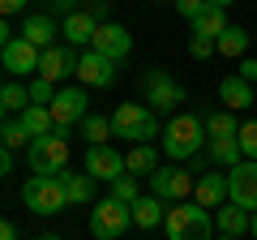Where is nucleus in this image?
I'll return each instance as SVG.
<instances>
[{
  "label": "nucleus",
  "mask_w": 257,
  "mask_h": 240,
  "mask_svg": "<svg viewBox=\"0 0 257 240\" xmlns=\"http://www.w3.org/2000/svg\"><path fill=\"white\" fill-rule=\"evenodd\" d=\"M210 142V133H206V116H193V111H180V116H172L163 125V155L167 159H197V150Z\"/></svg>",
  "instance_id": "1"
},
{
  "label": "nucleus",
  "mask_w": 257,
  "mask_h": 240,
  "mask_svg": "<svg viewBox=\"0 0 257 240\" xmlns=\"http://www.w3.org/2000/svg\"><path fill=\"white\" fill-rule=\"evenodd\" d=\"M111 133L128 142H155L163 133V125H159V111L146 107V103H120L111 111Z\"/></svg>",
  "instance_id": "2"
},
{
  "label": "nucleus",
  "mask_w": 257,
  "mask_h": 240,
  "mask_svg": "<svg viewBox=\"0 0 257 240\" xmlns=\"http://www.w3.org/2000/svg\"><path fill=\"white\" fill-rule=\"evenodd\" d=\"M22 202L35 214H60L64 206H69V189H64L60 176L35 172V176H26V185H22Z\"/></svg>",
  "instance_id": "3"
},
{
  "label": "nucleus",
  "mask_w": 257,
  "mask_h": 240,
  "mask_svg": "<svg viewBox=\"0 0 257 240\" xmlns=\"http://www.w3.org/2000/svg\"><path fill=\"white\" fill-rule=\"evenodd\" d=\"M163 227H167V240H210L214 219H210V210H206V206L180 202V206H172V210H167Z\"/></svg>",
  "instance_id": "4"
},
{
  "label": "nucleus",
  "mask_w": 257,
  "mask_h": 240,
  "mask_svg": "<svg viewBox=\"0 0 257 240\" xmlns=\"http://www.w3.org/2000/svg\"><path fill=\"white\" fill-rule=\"evenodd\" d=\"M30 159V172H47V176H60L69 167V129H56L47 138H35L26 146Z\"/></svg>",
  "instance_id": "5"
},
{
  "label": "nucleus",
  "mask_w": 257,
  "mask_h": 240,
  "mask_svg": "<svg viewBox=\"0 0 257 240\" xmlns=\"http://www.w3.org/2000/svg\"><path fill=\"white\" fill-rule=\"evenodd\" d=\"M128 223H133V206L116 202V197H99V202L90 206V231L94 240H120L128 231Z\"/></svg>",
  "instance_id": "6"
},
{
  "label": "nucleus",
  "mask_w": 257,
  "mask_h": 240,
  "mask_svg": "<svg viewBox=\"0 0 257 240\" xmlns=\"http://www.w3.org/2000/svg\"><path fill=\"white\" fill-rule=\"evenodd\" d=\"M146 185H150V193H155L159 202H189L197 180H193L189 167H176V163H167V167H163V163H159L155 172L146 176Z\"/></svg>",
  "instance_id": "7"
},
{
  "label": "nucleus",
  "mask_w": 257,
  "mask_h": 240,
  "mask_svg": "<svg viewBox=\"0 0 257 240\" xmlns=\"http://www.w3.org/2000/svg\"><path fill=\"white\" fill-rule=\"evenodd\" d=\"M142 103L155 107V111H172L184 103V86L176 77H167L163 69H146L142 73Z\"/></svg>",
  "instance_id": "8"
},
{
  "label": "nucleus",
  "mask_w": 257,
  "mask_h": 240,
  "mask_svg": "<svg viewBox=\"0 0 257 240\" xmlns=\"http://www.w3.org/2000/svg\"><path fill=\"white\" fill-rule=\"evenodd\" d=\"M86 116H90V94H86V86H60L56 99H52L56 129H73V125H82Z\"/></svg>",
  "instance_id": "9"
},
{
  "label": "nucleus",
  "mask_w": 257,
  "mask_h": 240,
  "mask_svg": "<svg viewBox=\"0 0 257 240\" xmlns=\"http://www.w3.org/2000/svg\"><path fill=\"white\" fill-rule=\"evenodd\" d=\"M0 65H5V73L9 77H26V73H35L39 77V65H43V52H39L30 39H9V43L0 47Z\"/></svg>",
  "instance_id": "10"
},
{
  "label": "nucleus",
  "mask_w": 257,
  "mask_h": 240,
  "mask_svg": "<svg viewBox=\"0 0 257 240\" xmlns=\"http://www.w3.org/2000/svg\"><path fill=\"white\" fill-rule=\"evenodd\" d=\"M227 193H231V202L244 206L248 214L257 210V163H253V159L227 167Z\"/></svg>",
  "instance_id": "11"
},
{
  "label": "nucleus",
  "mask_w": 257,
  "mask_h": 240,
  "mask_svg": "<svg viewBox=\"0 0 257 240\" xmlns=\"http://www.w3.org/2000/svg\"><path fill=\"white\" fill-rule=\"evenodd\" d=\"M77 60H82V56H77L69 43H56V47H47V52H43L39 77H43V82H52V86L64 82V77H77Z\"/></svg>",
  "instance_id": "12"
},
{
  "label": "nucleus",
  "mask_w": 257,
  "mask_h": 240,
  "mask_svg": "<svg viewBox=\"0 0 257 240\" xmlns=\"http://www.w3.org/2000/svg\"><path fill=\"white\" fill-rule=\"evenodd\" d=\"M116 65L120 60H107V56H99L90 47V52H82V60H77V77H82L86 90H103V86L116 82Z\"/></svg>",
  "instance_id": "13"
},
{
  "label": "nucleus",
  "mask_w": 257,
  "mask_h": 240,
  "mask_svg": "<svg viewBox=\"0 0 257 240\" xmlns=\"http://www.w3.org/2000/svg\"><path fill=\"white\" fill-rule=\"evenodd\" d=\"M90 47L99 56H107V60H124V56L133 52V35H128V26H120V22H103Z\"/></svg>",
  "instance_id": "14"
},
{
  "label": "nucleus",
  "mask_w": 257,
  "mask_h": 240,
  "mask_svg": "<svg viewBox=\"0 0 257 240\" xmlns=\"http://www.w3.org/2000/svg\"><path fill=\"white\" fill-rule=\"evenodd\" d=\"M86 172L94 176V180H120L124 176V155H120L116 146H90L86 150Z\"/></svg>",
  "instance_id": "15"
},
{
  "label": "nucleus",
  "mask_w": 257,
  "mask_h": 240,
  "mask_svg": "<svg viewBox=\"0 0 257 240\" xmlns=\"http://www.w3.org/2000/svg\"><path fill=\"white\" fill-rule=\"evenodd\" d=\"M193 202L206 206V210H219V206H227V202H231V193H227V172H206L202 180L193 185Z\"/></svg>",
  "instance_id": "16"
},
{
  "label": "nucleus",
  "mask_w": 257,
  "mask_h": 240,
  "mask_svg": "<svg viewBox=\"0 0 257 240\" xmlns=\"http://www.w3.org/2000/svg\"><path fill=\"white\" fill-rule=\"evenodd\" d=\"M60 35H64L69 47H90L94 35H99V22H94L86 9H77V13H69V18L60 22Z\"/></svg>",
  "instance_id": "17"
},
{
  "label": "nucleus",
  "mask_w": 257,
  "mask_h": 240,
  "mask_svg": "<svg viewBox=\"0 0 257 240\" xmlns=\"http://www.w3.org/2000/svg\"><path fill=\"white\" fill-rule=\"evenodd\" d=\"M219 99L227 103V111H240V107H253L257 103V90H253V82H244L240 73H227L219 82Z\"/></svg>",
  "instance_id": "18"
},
{
  "label": "nucleus",
  "mask_w": 257,
  "mask_h": 240,
  "mask_svg": "<svg viewBox=\"0 0 257 240\" xmlns=\"http://www.w3.org/2000/svg\"><path fill=\"white\" fill-rule=\"evenodd\" d=\"M202 163H219V167H236L244 163V150H240V138H210L202 150Z\"/></svg>",
  "instance_id": "19"
},
{
  "label": "nucleus",
  "mask_w": 257,
  "mask_h": 240,
  "mask_svg": "<svg viewBox=\"0 0 257 240\" xmlns=\"http://www.w3.org/2000/svg\"><path fill=\"white\" fill-rule=\"evenodd\" d=\"M56 35H60V26H56V18H47V13H35V18H26V26H22V39H30L39 52L56 47Z\"/></svg>",
  "instance_id": "20"
},
{
  "label": "nucleus",
  "mask_w": 257,
  "mask_h": 240,
  "mask_svg": "<svg viewBox=\"0 0 257 240\" xmlns=\"http://www.w3.org/2000/svg\"><path fill=\"white\" fill-rule=\"evenodd\" d=\"M214 227L227 231V236H244V231H253V214H248L244 206L227 202V206H219V210H214Z\"/></svg>",
  "instance_id": "21"
},
{
  "label": "nucleus",
  "mask_w": 257,
  "mask_h": 240,
  "mask_svg": "<svg viewBox=\"0 0 257 240\" xmlns=\"http://www.w3.org/2000/svg\"><path fill=\"white\" fill-rule=\"evenodd\" d=\"M60 180H64V189H69V206H90L94 202V176L90 172H69V167H64Z\"/></svg>",
  "instance_id": "22"
},
{
  "label": "nucleus",
  "mask_w": 257,
  "mask_h": 240,
  "mask_svg": "<svg viewBox=\"0 0 257 240\" xmlns=\"http://www.w3.org/2000/svg\"><path fill=\"white\" fill-rule=\"evenodd\" d=\"M22 129L30 133V142L35 138H47V133H56V120H52V107H43V103H30L26 111H22Z\"/></svg>",
  "instance_id": "23"
},
{
  "label": "nucleus",
  "mask_w": 257,
  "mask_h": 240,
  "mask_svg": "<svg viewBox=\"0 0 257 240\" xmlns=\"http://www.w3.org/2000/svg\"><path fill=\"white\" fill-rule=\"evenodd\" d=\"M167 214H163V202H159L155 193H142L138 202H133V227H142V231H150V227H159Z\"/></svg>",
  "instance_id": "24"
},
{
  "label": "nucleus",
  "mask_w": 257,
  "mask_h": 240,
  "mask_svg": "<svg viewBox=\"0 0 257 240\" xmlns=\"http://www.w3.org/2000/svg\"><path fill=\"white\" fill-rule=\"evenodd\" d=\"M155 167H159V150L150 146V142H138V146L124 155V172L128 176H150Z\"/></svg>",
  "instance_id": "25"
},
{
  "label": "nucleus",
  "mask_w": 257,
  "mask_h": 240,
  "mask_svg": "<svg viewBox=\"0 0 257 240\" xmlns=\"http://www.w3.org/2000/svg\"><path fill=\"white\" fill-rule=\"evenodd\" d=\"M223 30H227V9H214V5H206L197 18H193V35H206V39H219Z\"/></svg>",
  "instance_id": "26"
},
{
  "label": "nucleus",
  "mask_w": 257,
  "mask_h": 240,
  "mask_svg": "<svg viewBox=\"0 0 257 240\" xmlns=\"http://www.w3.org/2000/svg\"><path fill=\"white\" fill-rule=\"evenodd\" d=\"M0 107H5V116H22V111L30 107V86L5 82V86H0Z\"/></svg>",
  "instance_id": "27"
},
{
  "label": "nucleus",
  "mask_w": 257,
  "mask_h": 240,
  "mask_svg": "<svg viewBox=\"0 0 257 240\" xmlns=\"http://www.w3.org/2000/svg\"><path fill=\"white\" fill-rule=\"evenodd\" d=\"M214 43H219L223 56H236V60H244V56H248V30H244V26H227L219 39H214Z\"/></svg>",
  "instance_id": "28"
},
{
  "label": "nucleus",
  "mask_w": 257,
  "mask_h": 240,
  "mask_svg": "<svg viewBox=\"0 0 257 240\" xmlns=\"http://www.w3.org/2000/svg\"><path fill=\"white\" fill-rule=\"evenodd\" d=\"M206 133H210V138H240L236 111H210V116H206Z\"/></svg>",
  "instance_id": "29"
},
{
  "label": "nucleus",
  "mask_w": 257,
  "mask_h": 240,
  "mask_svg": "<svg viewBox=\"0 0 257 240\" xmlns=\"http://www.w3.org/2000/svg\"><path fill=\"white\" fill-rule=\"evenodd\" d=\"M82 138L90 142V146H107V138H116V133H111V120L99 116V111L86 116V120H82Z\"/></svg>",
  "instance_id": "30"
},
{
  "label": "nucleus",
  "mask_w": 257,
  "mask_h": 240,
  "mask_svg": "<svg viewBox=\"0 0 257 240\" xmlns=\"http://www.w3.org/2000/svg\"><path fill=\"white\" fill-rule=\"evenodd\" d=\"M111 197H116V202H124V206H133L142 197V189H138V176H120V180H111Z\"/></svg>",
  "instance_id": "31"
},
{
  "label": "nucleus",
  "mask_w": 257,
  "mask_h": 240,
  "mask_svg": "<svg viewBox=\"0 0 257 240\" xmlns=\"http://www.w3.org/2000/svg\"><path fill=\"white\" fill-rule=\"evenodd\" d=\"M0 138H5V150H22V146H30V142H26L30 133L22 129V120H13V116L5 120V129H0Z\"/></svg>",
  "instance_id": "32"
},
{
  "label": "nucleus",
  "mask_w": 257,
  "mask_h": 240,
  "mask_svg": "<svg viewBox=\"0 0 257 240\" xmlns=\"http://www.w3.org/2000/svg\"><path fill=\"white\" fill-rule=\"evenodd\" d=\"M240 150H244V159L257 163V120H244L240 125Z\"/></svg>",
  "instance_id": "33"
},
{
  "label": "nucleus",
  "mask_w": 257,
  "mask_h": 240,
  "mask_svg": "<svg viewBox=\"0 0 257 240\" xmlns=\"http://www.w3.org/2000/svg\"><path fill=\"white\" fill-rule=\"evenodd\" d=\"M52 99H56V86L43 82V77H35V82H30V103H43V107H52Z\"/></svg>",
  "instance_id": "34"
},
{
  "label": "nucleus",
  "mask_w": 257,
  "mask_h": 240,
  "mask_svg": "<svg viewBox=\"0 0 257 240\" xmlns=\"http://www.w3.org/2000/svg\"><path fill=\"white\" fill-rule=\"evenodd\" d=\"M214 52H219V43H214V39H206V35H189V56L206 60V56H214Z\"/></svg>",
  "instance_id": "35"
},
{
  "label": "nucleus",
  "mask_w": 257,
  "mask_h": 240,
  "mask_svg": "<svg viewBox=\"0 0 257 240\" xmlns=\"http://www.w3.org/2000/svg\"><path fill=\"white\" fill-rule=\"evenodd\" d=\"M176 9H180V18H189V22H193L197 13L206 9V0H176Z\"/></svg>",
  "instance_id": "36"
},
{
  "label": "nucleus",
  "mask_w": 257,
  "mask_h": 240,
  "mask_svg": "<svg viewBox=\"0 0 257 240\" xmlns=\"http://www.w3.org/2000/svg\"><path fill=\"white\" fill-rule=\"evenodd\" d=\"M86 13L103 26V22H107V0H86Z\"/></svg>",
  "instance_id": "37"
},
{
  "label": "nucleus",
  "mask_w": 257,
  "mask_h": 240,
  "mask_svg": "<svg viewBox=\"0 0 257 240\" xmlns=\"http://www.w3.org/2000/svg\"><path fill=\"white\" fill-rule=\"evenodd\" d=\"M240 77L257 86V60H253V56H244V60H240Z\"/></svg>",
  "instance_id": "38"
},
{
  "label": "nucleus",
  "mask_w": 257,
  "mask_h": 240,
  "mask_svg": "<svg viewBox=\"0 0 257 240\" xmlns=\"http://www.w3.org/2000/svg\"><path fill=\"white\" fill-rule=\"evenodd\" d=\"M0 13L5 18H18V13H26V0H0Z\"/></svg>",
  "instance_id": "39"
},
{
  "label": "nucleus",
  "mask_w": 257,
  "mask_h": 240,
  "mask_svg": "<svg viewBox=\"0 0 257 240\" xmlns=\"http://www.w3.org/2000/svg\"><path fill=\"white\" fill-rule=\"evenodd\" d=\"M52 9H56V13H64V18H69V13H77V0H52Z\"/></svg>",
  "instance_id": "40"
},
{
  "label": "nucleus",
  "mask_w": 257,
  "mask_h": 240,
  "mask_svg": "<svg viewBox=\"0 0 257 240\" xmlns=\"http://www.w3.org/2000/svg\"><path fill=\"white\" fill-rule=\"evenodd\" d=\"M0 240H18V227H13V223H9V219L0 223Z\"/></svg>",
  "instance_id": "41"
},
{
  "label": "nucleus",
  "mask_w": 257,
  "mask_h": 240,
  "mask_svg": "<svg viewBox=\"0 0 257 240\" xmlns=\"http://www.w3.org/2000/svg\"><path fill=\"white\" fill-rule=\"evenodd\" d=\"M206 5H214V9H227V5H236V0H206Z\"/></svg>",
  "instance_id": "42"
},
{
  "label": "nucleus",
  "mask_w": 257,
  "mask_h": 240,
  "mask_svg": "<svg viewBox=\"0 0 257 240\" xmlns=\"http://www.w3.org/2000/svg\"><path fill=\"white\" fill-rule=\"evenodd\" d=\"M219 240H240V236H227V231H223V236H219Z\"/></svg>",
  "instance_id": "43"
},
{
  "label": "nucleus",
  "mask_w": 257,
  "mask_h": 240,
  "mask_svg": "<svg viewBox=\"0 0 257 240\" xmlns=\"http://www.w3.org/2000/svg\"><path fill=\"white\" fill-rule=\"evenodd\" d=\"M253 236H257V210H253Z\"/></svg>",
  "instance_id": "44"
},
{
  "label": "nucleus",
  "mask_w": 257,
  "mask_h": 240,
  "mask_svg": "<svg viewBox=\"0 0 257 240\" xmlns=\"http://www.w3.org/2000/svg\"><path fill=\"white\" fill-rule=\"evenodd\" d=\"M39 240H60V236H39Z\"/></svg>",
  "instance_id": "45"
},
{
  "label": "nucleus",
  "mask_w": 257,
  "mask_h": 240,
  "mask_svg": "<svg viewBox=\"0 0 257 240\" xmlns=\"http://www.w3.org/2000/svg\"><path fill=\"white\" fill-rule=\"evenodd\" d=\"M253 90H257V86H253Z\"/></svg>",
  "instance_id": "46"
}]
</instances>
